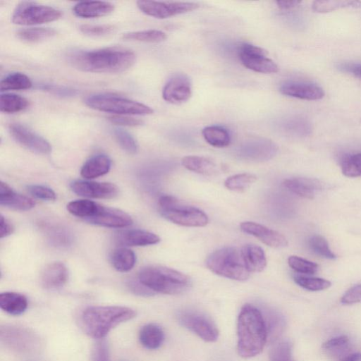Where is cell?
<instances>
[{
	"instance_id": "44",
	"label": "cell",
	"mask_w": 361,
	"mask_h": 361,
	"mask_svg": "<svg viewBox=\"0 0 361 361\" xmlns=\"http://www.w3.org/2000/svg\"><path fill=\"white\" fill-rule=\"evenodd\" d=\"M288 263L290 268L300 274H314L319 268L317 264L295 255L290 256Z\"/></svg>"
},
{
	"instance_id": "40",
	"label": "cell",
	"mask_w": 361,
	"mask_h": 361,
	"mask_svg": "<svg viewBox=\"0 0 361 361\" xmlns=\"http://www.w3.org/2000/svg\"><path fill=\"white\" fill-rule=\"evenodd\" d=\"M257 180L254 174L243 173L231 176L224 181L225 187L233 191H243Z\"/></svg>"
},
{
	"instance_id": "3",
	"label": "cell",
	"mask_w": 361,
	"mask_h": 361,
	"mask_svg": "<svg viewBox=\"0 0 361 361\" xmlns=\"http://www.w3.org/2000/svg\"><path fill=\"white\" fill-rule=\"evenodd\" d=\"M135 316L136 312L127 307L91 306L81 313L80 324L87 336L102 339L114 327Z\"/></svg>"
},
{
	"instance_id": "52",
	"label": "cell",
	"mask_w": 361,
	"mask_h": 361,
	"mask_svg": "<svg viewBox=\"0 0 361 361\" xmlns=\"http://www.w3.org/2000/svg\"><path fill=\"white\" fill-rule=\"evenodd\" d=\"M13 231L12 224L4 216H1L0 221V237L3 238L11 235Z\"/></svg>"
},
{
	"instance_id": "17",
	"label": "cell",
	"mask_w": 361,
	"mask_h": 361,
	"mask_svg": "<svg viewBox=\"0 0 361 361\" xmlns=\"http://www.w3.org/2000/svg\"><path fill=\"white\" fill-rule=\"evenodd\" d=\"M240 228L244 233L255 236L271 247L281 248L288 245V240L283 234L258 223L244 221Z\"/></svg>"
},
{
	"instance_id": "16",
	"label": "cell",
	"mask_w": 361,
	"mask_h": 361,
	"mask_svg": "<svg viewBox=\"0 0 361 361\" xmlns=\"http://www.w3.org/2000/svg\"><path fill=\"white\" fill-rule=\"evenodd\" d=\"M192 94V87L189 78L183 74L173 75L166 83L162 91L163 99L173 104L187 102Z\"/></svg>"
},
{
	"instance_id": "14",
	"label": "cell",
	"mask_w": 361,
	"mask_h": 361,
	"mask_svg": "<svg viewBox=\"0 0 361 361\" xmlns=\"http://www.w3.org/2000/svg\"><path fill=\"white\" fill-rule=\"evenodd\" d=\"M9 131L16 142L32 152L47 154L51 151V146L45 138L23 125L11 123Z\"/></svg>"
},
{
	"instance_id": "15",
	"label": "cell",
	"mask_w": 361,
	"mask_h": 361,
	"mask_svg": "<svg viewBox=\"0 0 361 361\" xmlns=\"http://www.w3.org/2000/svg\"><path fill=\"white\" fill-rule=\"evenodd\" d=\"M72 190L82 197L111 199L118 195V188L111 183L77 180L71 183Z\"/></svg>"
},
{
	"instance_id": "45",
	"label": "cell",
	"mask_w": 361,
	"mask_h": 361,
	"mask_svg": "<svg viewBox=\"0 0 361 361\" xmlns=\"http://www.w3.org/2000/svg\"><path fill=\"white\" fill-rule=\"evenodd\" d=\"M115 27L111 25H82L80 30L85 35L100 37L114 32Z\"/></svg>"
},
{
	"instance_id": "30",
	"label": "cell",
	"mask_w": 361,
	"mask_h": 361,
	"mask_svg": "<svg viewBox=\"0 0 361 361\" xmlns=\"http://www.w3.org/2000/svg\"><path fill=\"white\" fill-rule=\"evenodd\" d=\"M110 259L114 268L121 272L131 270L136 262L135 253L131 250L123 247L114 250Z\"/></svg>"
},
{
	"instance_id": "53",
	"label": "cell",
	"mask_w": 361,
	"mask_h": 361,
	"mask_svg": "<svg viewBox=\"0 0 361 361\" xmlns=\"http://www.w3.org/2000/svg\"><path fill=\"white\" fill-rule=\"evenodd\" d=\"M340 68L350 73L356 78L361 80V64L360 63H346L342 64Z\"/></svg>"
},
{
	"instance_id": "48",
	"label": "cell",
	"mask_w": 361,
	"mask_h": 361,
	"mask_svg": "<svg viewBox=\"0 0 361 361\" xmlns=\"http://www.w3.org/2000/svg\"><path fill=\"white\" fill-rule=\"evenodd\" d=\"M361 302V283L350 288L342 296L341 302L343 305H353Z\"/></svg>"
},
{
	"instance_id": "49",
	"label": "cell",
	"mask_w": 361,
	"mask_h": 361,
	"mask_svg": "<svg viewBox=\"0 0 361 361\" xmlns=\"http://www.w3.org/2000/svg\"><path fill=\"white\" fill-rule=\"evenodd\" d=\"M93 361H111L109 350L106 342L99 341L93 350Z\"/></svg>"
},
{
	"instance_id": "13",
	"label": "cell",
	"mask_w": 361,
	"mask_h": 361,
	"mask_svg": "<svg viewBox=\"0 0 361 361\" xmlns=\"http://www.w3.org/2000/svg\"><path fill=\"white\" fill-rule=\"evenodd\" d=\"M137 6L145 14L159 19L190 12L200 6L195 2L155 1H137Z\"/></svg>"
},
{
	"instance_id": "5",
	"label": "cell",
	"mask_w": 361,
	"mask_h": 361,
	"mask_svg": "<svg viewBox=\"0 0 361 361\" xmlns=\"http://www.w3.org/2000/svg\"><path fill=\"white\" fill-rule=\"evenodd\" d=\"M138 280L149 290L167 295H178L185 292L191 285L188 276L171 268L150 265L138 273Z\"/></svg>"
},
{
	"instance_id": "42",
	"label": "cell",
	"mask_w": 361,
	"mask_h": 361,
	"mask_svg": "<svg viewBox=\"0 0 361 361\" xmlns=\"http://www.w3.org/2000/svg\"><path fill=\"white\" fill-rule=\"evenodd\" d=\"M310 250L315 254L329 259H334L336 255L331 251L327 240L320 235H313L308 240Z\"/></svg>"
},
{
	"instance_id": "43",
	"label": "cell",
	"mask_w": 361,
	"mask_h": 361,
	"mask_svg": "<svg viewBox=\"0 0 361 361\" xmlns=\"http://www.w3.org/2000/svg\"><path fill=\"white\" fill-rule=\"evenodd\" d=\"M113 134L120 147L126 152L134 154L137 152V144L133 135L122 128H114Z\"/></svg>"
},
{
	"instance_id": "2",
	"label": "cell",
	"mask_w": 361,
	"mask_h": 361,
	"mask_svg": "<svg viewBox=\"0 0 361 361\" xmlns=\"http://www.w3.org/2000/svg\"><path fill=\"white\" fill-rule=\"evenodd\" d=\"M238 355L251 358L259 355L268 340L265 321L260 309L251 304H245L237 321Z\"/></svg>"
},
{
	"instance_id": "50",
	"label": "cell",
	"mask_w": 361,
	"mask_h": 361,
	"mask_svg": "<svg viewBox=\"0 0 361 361\" xmlns=\"http://www.w3.org/2000/svg\"><path fill=\"white\" fill-rule=\"evenodd\" d=\"M112 123L124 126H138L142 124V121L125 115H114L108 118Z\"/></svg>"
},
{
	"instance_id": "56",
	"label": "cell",
	"mask_w": 361,
	"mask_h": 361,
	"mask_svg": "<svg viewBox=\"0 0 361 361\" xmlns=\"http://www.w3.org/2000/svg\"><path fill=\"white\" fill-rule=\"evenodd\" d=\"M339 361H361V353L348 354Z\"/></svg>"
},
{
	"instance_id": "38",
	"label": "cell",
	"mask_w": 361,
	"mask_h": 361,
	"mask_svg": "<svg viewBox=\"0 0 361 361\" xmlns=\"http://www.w3.org/2000/svg\"><path fill=\"white\" fill-rule=\"evenodd\" d=\"M269 361H295L290 341L284 339L275 341L269 352Z\"/></svg>"
},
{
	"instance_id": "54",
	"label": "cell",
	"mask_w": 361,
	"mask_h": 361,
	"mask_svg": "<svg viewBox=\"0 0 361 361\" xmlns=\"http://www.w3.org/2000/svg\"><path fill=\"white\" fill-rule=\"evenodd\" d=\"M47 90H50L53 93L56 95H60L62 97L71 96L74 94V91L73 90H70L68 88H64L61 87H56V86H48L46 87Z\"/></svg>"
},
{
	"instance_id": "27",
	"label": "cell",
	"mask_w": 361,
	"mask_h": 361,
	"mask_svg": "<svg viewBox=\"0 0 361 361\" xmlns=\"http://www.w3.org/2000/svg\"><path fill=\"white\" fill-rule=\"evenodd\" d=\"M164 332L161 326L156 324L144 325L139 332V340L143 347L149 350L159 348L164 341Z\"/></svg>"
},
{
	"instance_id": "23",
	"label": "cell",
	"mask_w": 361,
	"mask_h": 361,
	"mask_svg": "<svg viewBox=\"0 0 361 361\" xmlns=\"http://www.w3.org/2000/svg\"><path fill=\"white\" fill-rule=\"evenodd\" d=\"M114 5L108 1H81L73 8L75 16L83 18L102 17L112 13Z\"/></svg>"
},
{
	"instance_id": "8",
	"label": "cell",
	"mask_w": 361,
	"mask_h": 361,
	"mask_svg": "<svg viewBox=\"0 0 361 361\" xmlns=\"http://www.w3.org/2000/svg\"><path fill=\"white\" fill-rule=\"evenodd\" d=\"M161 214L167 220L183 226L202 227L209 222L207 215L201 209L180 204L171 195H163L159 199Z\"/></svg>"
},
{
	"instance_id": "11",
	"label": "cell",
	"mask_w": 361,
	"mask_h": 361,
	"mask_svg": "<svg viewBox=\"0 0 361 361\" xmlns=\"http://www.w3.org/2000/svg\"><path fill=\"white\" fill-rule=\"evenodd\" d=\"M178 323L206 342L217 341L219 331L215 323L204 314L194 310H181L176 314Z\"/></svg>"
},
{
	"instance_id": "41",
	"label": "cell",
	"mask_w": 361,
	"mask_h": 361,
	"mask_svg": "<svg viewBox=\"0 0 361 361\" xmlns=\"http://www.w3.org/2000/svg\"><path fill=\"white\" fill-rule=\"evenodd\" d=\"M361 2L357 1H314L312 8L318 13H326L345 7H360Z\"/></svg>"
},
{
	"instance_id": "36",
	"label": "cell",
	"mask_w": 361,
	"mask_h": 361,
	"mask_svg": "<svg viewBox=\"0 0 361 361\" xmlns=\"http://www.w3.org/2000/svg\"><path fill=\"white\" fill-rule=\"evenodd\" d=\"M56 31L49 27H31L19 30L17 37L26 42L36 43L56 35Z\"/></svg>"
},
{
	"instance_id": "47",
	"label": "cell",
	"mask_w": 361,
	"mask_h": 361,
	"mask_svg": "<svg viewBox=\"0 0 361 361\" xmlns=\"http://www.w3.org/2000/svg\"><path fill=\"white\" fill-rule=\"evenodd\" d=\"M48 235L49 239L56 245H65L68 244L70 239L67 232L61 228L57 226H48L47 227Z\"/></svg>"
},
{
	"instance_id": "37",
	"label": "cell",
	"mask_w": 361,
	"mask_h": 361,
	"mask_svg": "<svg viewBox=\"0 0 361 361\" xmlns=\"http://www.w3.org/2000/svg\"><path fill=\"white\" fill-rule=\"evenodd\" d=\"M122 38L125 40L129 41L159 43L166 40L167 35L165 32L161 30H147L126 32L123 35Z\"/></svg>"
},
{
	"instance_id": "20",
	"label": "cell",
	"mask_w": 361,
	"mask_h": 361,
	"mask_svg": "<svg viewBox=\"0 0 361 361\" xmlns=\"http://www.w3.org/2000/svg\"><path fill=\"white\" fill-rule=\"evenodd\" d=\"M68 279V271L64 264L55 262L47 265L42 272L40 281L47 289H57L63 286Z\"/></svg>"
},
{
	"instance_id": "34",
	"label": "cell",
	"mask_w": 361,
	"mask_h": 361,
	"mask_svg": "<svg viewBox=\"0 0 361 361\" xmlns=\"http://www.w3.org/2000/svg\"><path fill=\"white\" fill-rule=\"evenodd\" d=\"M29 106V101L25 97L11 93L1 94L0 110L1 112L13 114L25 110Z\"/></svg>"
},
{
	"instance_id": "10",
	"label": "cell",
	"mask_w": 361,
	"mask_h": 361,
	"mask_svg": "<svg viewBox=\"0 0 361 361\" xmlns=\"http://www.w3.org/2000/svg\"><path fill=\"white\" fill-rule=\"evenodd\" d=\"M61 16V12L51 6L32 2H22L12 15V22L20 25H34L52 22Z\"/></svg>"
},
{
	"instance_id": "22",
	"label": "cell",
	"mask_w": 361,
	"mask_h": 361,
	"mask_svg": "<svg viewBox=\"0 0 361 361\" xmlns=\"http://www.w3.org/2000/svg\"><path fill=\"white\" fill-rule=\"evenodd\" d=\"M0 204L8 208L27 211L33 208L35 202L25 195L16 193L6 183H0Z\"/></svg>"
},
{
	"instance_id": "46",
	"label": "cell",
	"mask_w": 361,
	"mask_h": 361,
	"mask_svg": "<svg viewBox=\"0 0 361 361\" xmlns=\"http://www.w3.org/2000/svg\"><path fill=\"white\" fill-rule=\"evenodd\" d=\"M28 192L34 197L46 201L56 199V193L49 187L41 185H30L27 187Z\"/></svg>"
},
{
	"instance_id": "55",
	"label": "cell",
	"mask_w": 361,
	"mask_h": 361,
	"mask_svg": "<svg viewBox=\"0 0 361 361\" xmlns=\"http://www.w3.org/2000/svg\"><path fill=\"white\" fill-rule=\"evenodd\" d=\"M300 3V1H276L277 6L281 10H288L297 6Z\"/></svg>"
},
{
	"instance_id": "12",
	"label": "cell",
	"mask_w": 361,
	"mask_h": 361,
	"mask_svg": "<svg viewBox=\"0 0 361 361\" xmlns=\"http://www.w3.org/2000/svg\"><path fill=\"white\" fill-rule=\"evenodd\" d=\"M267 56L265 49L251 44H242L238 49L239 59L245 68L260 73H276L278 66Z\"/></svg>"
},
{
	"instance_id": "7",
	"label": "cell",
	"mask_w": 361,
	"mask_h": 361,
	"mask_svg": "<svg viewBox=\"0 0 361 361\" xmlns=\"http://www.w3.org/2000/svg\"><path fill=\"white\" fill-rule=\"evenodd\" d=\"M85 103L90 108L115 115L152 114L154 110L132 99L106 94H96L87 96Z\"/></svg>"
},
{
	"instance_id": "4",
	"label": "cell",
	"mask_w": 361,
	"mask_h": 361,
	"mask_svg": "<svg viewBox=\"0 0 361 361\" xmlns=\"http://www.w3.org/2000/svg\"><path fill=\"white\" fill-rule=\"evenodd\" d=\"M67 210L75 216L100 226L125 228L133 224L132 218L125 212L89 200L71 201L67 204Z\"/></svg>"
},
{
	"instance_id": "6",
	"label": "cell",
	"mask_w": 361,
	"mask_h": 361,
	"mask_svg": "<svg viewBox=\"0 0 361 361\" xmlns=\"http://www.w3.org/2000/svg\"><path fill=\"white\" fill-rule=\"evenodd\" d=\"M206 265L214 274L232 280L245 281L250 274L240 249L234 247H226L213 252L207 258Z\"/></svg>"
},
{
	"instance_id": "21",
	"label": "cell",
	"mask_w": 361,
	"mask_h": 361,
	"mask_svg": "<svg viewBox=\"0 0 361 361\" xmlns=\"http://www.w3.org/2000/svg\"><path fill=\"white\" fill-rule=\"evenodd\" d=\"M283 185L295 195L306 199H312L315 192L322 190L324 186L317 179L302 177L286 179Z\"/></svg>"
},
{
	"instance_id": "28",
	"label": "cell",
	"mask_w": 361,
	"mask_h": 361,
	"mask_svg": "<svg viewBox=\"0 0 361 361\" xmlns=\"http://www.w3.org/2000/svg\"><path fill=\"white\" fill-rule=\"evenodd\" d=\"M182 165L189 171L207 175L212 176L216 172V164L209 159L195 156H185L182 159Z\"/></svg>"
},
{
	"instance_id": "33",
	"label": "cell",
	"mask_w": 361,
	"mask_h": 361,
	"mask_svg": "<svg viewBox=\"0 0 361 361\" xmlns=\"http://www.w3.org/2000/svg\"><path fill=\"white\" fill-rule=\"evenodd\" d=\"M32 85L30 78L20 72L8 74L0 82L1 92L6 90H20L30 89Z\"/></svg>"
},
{
	"instance_id": "26",
	"label": "cell",
	"mask_w": 361,
	"mask_h": 361,
	"mask_svg": "<svg viewBox=\"0 0 361 361\" xmlns=\"http://www.w3.org/2000/svg\"><path fill=\"white\" fill-rule=\"evenodd\" d=\"M27 298L16 292H4L0 294V307L11 315H20L27 307Z\"/></svg>"
},
{
	"instance_id": "19",
	"label": "cell",
	"mask_w": 361,
	"mask_h": 361,
	"mask_svg": "<svg viewBox=\"0 0 361 361\" xmlns=\"http://www.w3.org/2000/svg\"><path fill=\"white\" fill-rule=\"evenodd\" d=\"M115 240L121 245L147 246L158 243L160 238L145 230L130 229L118 232Z\"/></svg>"
},
{
	"instance_id": "32",
	"label": "cell",
	"mask_w": 361,
	"mask_h": 361,
	"mask_svg": "<svg viewBox=\"0 0 361 361\" xmlns=\"http://www.w3.org/2000/svg\"><path fill=\"white\" fill-rule=\"evenodd\" d=\"M322 348L327 355L334 357H340L341 360L348 355L350 339L344 335L336 336L324 342Z\"/></svg>"
},
{
	"instance_id": "29",
	"label": "cell",
	"mask_w": 361,
	"mask_h": 361,
	"mask_svg": "<svg viewBox=\"0 0 361 361\" xmlns=\"http://www.w3.org/2000/svg\"><path fill=\"white\" fill-rule=\"evenodd\" d=\"M262 312L267 329L268 339L274 342L278 341L286 328V323L283 315L274 310Z\"/></svg>"
},
{
	"instance_id": "24",
	"label": "cell",
	"mask_w": 361,
	"mask_h": 361,
	"mask_svg": "<svg viewBox=\"0 0 361 361\" xmlns=\"http://www.w3.org/2000/svg\"><path fill=\"white\" fill-rule=\"evenodd\" d=\"M240 250L245 267L250 273L260 272L264 269L267 259L262 247L254 244H247Z\"/></svg>"
},
{
	"instance_id": "9",
	"label": "cell",
	"mask_w": 361,
	"mask_h": 361,
	"mask_svg": "<svg viewBox=\"0 0 361 361\" xmlns=\"http://www.w3.org/2000/svg\"><path fill=\"white\" fill-rule=\"evenodd\" d=\"M0 340L5 347L18 353H33L41 347L38 335L31 329L19 325H1Z\"/></svg>"
},
{
	"instance_id": "51",
	"label": "cell",
	"mask_w": 361,
	"mask_h": 361,
	"mask_svg": "<svg viewBox=\"0 0 361 361\" xmlns=\"http://www.w3.org/2000/svg\"><path fill=\"white\" fill-rule=\"evenodd\" d=\"M129 289L135 294L142 296H151L154 294L153 291L144 286L137 279V280H130L128 282Z\"/></svg>"
},
{
	"instance_id": "35",
	"label": "cell",
	"mask_w": 361,
	"mask_h": 361,
	"mask_svg": "<svg viewBox=\"0 0 361 361\" xmlns=\"http://www.w3.org/2000/svg\"><path fill=\"white\" fill-rule=\"evenodd\" d=\"M343 174L347 177L361 176V151L343 154L340 159Z\"/></svg>"
},
{
	"instance_id": "1",
	"label": "cell",
	"mask_w": 361,
	"mask_h": 361,
	"mask_svg": "<svg viewBox=\"0 0 361 361\" xmlns=\"http://www.w3.org/2000/svg\"><path fill=\"white\" fill-rule=\"evenodd\" d=\"M135 54L129 49L108 47L91 51H75L68 56L74 68L85 72L116 73L130 68Z\"/></svg>"
},
{
	"instance_id": "31",
	"label": "cell",
	"mask_w": 361,
	"mask_h": 361,
	"mask_svg": "<svg viewBox=\"0 0 361 361\" xmlns=\"http://www.w3.org/2000/svg\"><path fill=\"white\" fill-rule=\"evenodd\" d=\"M202 134L207 143L216 147H224L231 142L229 132L220 126H207L202 130Z\"/></svg>"
},
{
	"instance_id": "18",
	"label": "cell",
	"mask_w": 361,
	"mask_h": 361,
	"mask_svg": "<svg viewBox=\"0 0 361 361\" xmlns=\"http://www.w3.org/2000/svg\"><path fill=\"white\" fill-rule=\"evenodd\" d=\"M281 94L304 100H319L324 97V90L319 85L303 82H288L281 85Z\"/></svg>"
},
{
	"instance_id": "25",
	"label": "cell",
	"mask_w": 361,
	"mask_h": 361,
	"mask_svg": "<svg viewBox=\"0 0 361 361\" xmlns=\"http://www.w3.org/2000/svg\"><path fill=\"white\" fill-rule=\"evenodd\" d=\"M111 166L110 158L105 154H97L90 158L83 164L80 175L87 179L98 178L106 174Z\"/></svg>"
},
{
	"instance_id": "39",
	"label": "cell",
	"mask_w": 361,
	"mask_h": 361,
	"mask_svg": "<svg viewBox=\"0 0 361 361\" xmlns=\"http://www.w3.org/2000/svg\"><path fill=\"white\" fill-rule=\"evenodd\" d=\"M293 281L300 287L311 291L325 290L331 286V283L324 279L308 276L304 274H294Z\"/></svg>"
}]
</instances>
